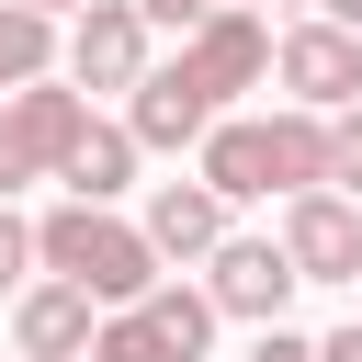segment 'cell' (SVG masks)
I'll use <instances>...</instances> for the list:
<instances>
[{"instance_id":"6da1fadb","label":"cell","mask_w":362,"mask_h":362,"mask_svg":"<svg viewBox=\"0 0 362 362\" xmlns=\"http://www.w3.org/2000/svg\"><path fill=\"white\" fill-rule=\"evenodd\" d=\"M34 272H45V283H79L102 317H124V305L158 294V249H147V226H124L113 204H57V215L34 226Z\"/></svg>"},{"instance_id":"7a4b0ae2","label":"cell","mask_w":362,"mask_h":362,"mask_svg":"<svg viewBox=\"0 0 362 362\" xmlns=\"http://www.w3.org/2000/svg\"><path fill=\"white\" fill-rule=\"evenodd\" d=\"M79 124H90V102H79L68 79L11 90V102H0V204H11L23 181H57V170H68V147H79Z\"/></svg>"},{"instance_id":"3957f363","label":"cell","mask_w":362,"mask_h":362,"mask_svg":"<svg viewBox=\"0 0 362 362\" xmlns=\"http://www.w3.org/2000/svg\"><path fill=\"white\" fill-rule=\"evenodd\" d=\"M272 68H283L294 113H317V124L362 102V34H339V23H294V34H272Z\"/></svg>"},{"instance_id":"277c9868","label":"cell","mask_w":362,"mask_h":362,"mask_svg":"<svg viewBox=\"0 0 362 362\" xmlns=\"http://www.w3.org/2000/svg\"><path fill=\"white\" fill-rule=\"evenodd\" d=\"M57 57H68V90H79V102H90V90H136V79H147V23H136V0H90Z\"/></svg>"},{"instance_id":"5b68a950","label":"cell","mask_w":362,"mask_h":362,"mask_svg":"<svg viewBox=\"0 0 362 362\" xmlns=\"http://www.w3.org/2000/svg\"><path fill=\"white\" fill-rule=\"evenodd\" d=\"M272 249L294 260V283H362V204H339V192H294Z\"/></svg>"},{"instance_id":"8992f818","label":"cell","mask_w":362,"mask_h":362,"mask_svg":"<svg viewBox=\"0 0 362 362\" xmlns=\"http://www.w3.org/2000/svg\"><path fill=\"white\" fill-rule=\"evenodd\" d=\"M204 305H215V317H249V328H283V305H294V260H283L272 238H226V249L204 260Z\"/></svg>"},{"instance_id":"52a82bcc","label":"cell","mask_w":362,"mask_h":362,"mask_svg":"<svg viewBox=\"0 0 362 362\" xmlns=\"http://www.w3.org/2000/svg\"><path fill=\"white\" fill-rule=\"evenodd\" d=\"M90 328H102V305H90L79 283H34V294L11 305V351H23V362H90Z\"/></svg>"},{"instance_id":"ba28073f","label":"cell","mask_w":362,"mask_h":362,"mask_svg":"<svg viewBox=\"0 0 362 362\" xmlns=\"http://www.w3.org/2000/svg\"><path fill=\"white\" fill-rule=\"evenodd\" d=\"M136 226H147V249H158V272H170V260H215V249H226V204H215L204 181H158Z\"/></svg>"},{"instance_id":"9c48e42d","label":"cell","mask_w":362,"mask_h":362,"mask_svg":"<svg viewBox=\"0 0 362 362\" xmlns=\"http://www.w3.org/2000/svg\"><path fill=\"white\" fill-rule=\"evenodd\" d=\"M192 158H204L192 181H204L215 204H272V136H260V113H226Z\"/></svg>"},{"instance_id":"30bf717a","label":"cell","mask_w":362,"mask_h":362,"mask_svg":"<svg viewBox=\"0 0 362 362\" xmlns=\"http://www.w3.org/2000/svg\"><path fill=\"white\" fill-rule=\"evenodd\" d=\"M260 136H272V192H283V204H294V192H328V124H317V113L283 102V113H260Z\"/></svg>"},{"instance_id":"8fae6325","label":"cell","mask_w":362,"mask_h":362,"mask_svg":"<svg viewBox=\"0 0 362 362\" xmlns=\"http://www.w3.org/2000/svg\"><path fill=\"white\" fill-rule=\"evenodd\" d=\"M57 181H68V204H113V192H124V181H136V136H124V124H102V113H90V124H79V147H68V170H57Z\"/></svg>"},{"instance_id":"7c38bea8","label":"cell","mask_w":362,"mask_h":362,"mask_svg":"<svg viewBox=\"0 0 362 362\" xmlns=\"http://www.w3.org/2000/svg\"><path fill=\"white\" fill-rule=\"evenodd\" d=\"M136 317L158 328V351H170V362H204V351H215V328H226V317L204 305V283H158Z\"/></svg>"},{"instance_id":"4fadbf2b","label":"cell","mask_w":362,"mask_h":362,"mask_svg":"<svg viewBox=\"0 0 362 362\" xmlns=\"http://www.w3.org/2000/svg\"><path fill=\"white\" fill-rule=\"evenodd\" d=\"M45 68H57V23H45V11H23V0H0V102H11V90H34Z\"/></svg>"},{"instance_id":"5bb4252c","label":"cell","mask_w":362,"mask_h":362,"mask_svg":"<svg viewBox=\"0 0 362 362\" xmlns=\"http://www.w3.org/2000/svg\"><path fill=\"white\" fill-rule=\"evenodd\" d=\"M90 362H170V351H158V328L124 305V317H102V328H90Z\"/></svg>"},{"instance_id":"9a60e30c","label":"cell","mask_w":362,"mask_h":362,"mask_svg":"<svg viewBox=\"0 0 362 362\" xmlns=\"http://www.w3.org/2000/svg\"><path fill=\"white\" fill-rule=\"evenodd\" d=\"M328 192H339V204H362V102H351V113H328Z\"/></svg>"},{"instance_id":"2e32d148","label":"cell","mask_w":362,"mask_h":362,"mask_svg":"<svg viewBox=\"0 0 362 362\" xmlns=\"http://www.w3.org/2000/svg\"><path fill=\"white\" fill-rule=\"evenodd\" d=\"M0 294H11V305L34 294V226H23L11 204H0Z\"/></svg>"},{"instance_id":"e0dca14e","label":"cell","mask_w":362,"mask_h":362,"mask_svg":"<svg viewBox=\"0 0 362 362\" xmlns=\"http://www.w3.org/2000/svg\"><path fill=\"white\" fill-rule=\"evenodd\" d=\"M226 0H136V23H170V34H204Z\"/></svg>"},{"instance_id":"ac0fdd59","label":"cell","mask_w":362,"mask_h":362,"mask_svg":"<svg viewBox=\"0 0 362 362\" xmlns=\"http://www.w3.org/2000/svg\"><path fill=\"white\" fill-rule=\"evenodd\" d=\"M249 362H317V339H294V328H260V351Z\"/></svg>"},{"instance_id":"d6986e66","label":"cell","mask_w":362,"mask_h":362,"mask_svg":"<svg viewBox=\"0 0 362 362\" xmlns=\"http://www.w3.org/2000/svg\"><path fill=\"white\" fill-rule=\"evenodd\" d=\"M317 23H339V34H362V0H317Z\"/></svg>"},{"instance_id":"ffe728a7","label":"cell","mask_w":362,"mask_h":362,"mask_svg":"<svg viewBox=\"0 0 362 362\" xmlns=\"http://www.w3.org/2000/svg\"><path fill=\"white\" fill-rule=\"evenodd\" d=\"M23 11H45V23H79V11H90V0H23Z\"/></svg>"},{"instance_id":"44dd1931","label":"cell","mask_w":362,"mask_h":362,"mask_svg":"<svg viewBox=\"0 0 362 362\" xmlns=\"http://www.w3.org/2000/svg\"><path fill=\"white\" fill-rule=\"evenodd\" d=\"M226 11H260V23H272V0H226Z\"/></svg>"}]
</instances>
